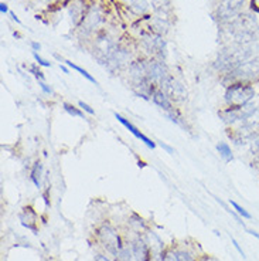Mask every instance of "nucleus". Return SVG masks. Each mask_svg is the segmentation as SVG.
I'll return each mask as SVG.
<instances>
[{
    "label": "nucleus",
    "mask_w": 259,
    "mask_h": 261,
    "mask_svg": "<svg viewBox=\"0 0 259 261\" xmlns=\"http://www.w3.org/2000/svg\"><path fill=\"white\" fill-rule=\"evenodd\" d=\"M256 97V87L252 83H233L227 87L224 101L228 108H238L252 102Z\"/></svg>",
    "instance_id": "obj_1"
},
{
    "label": "nucleus",
    "mask_w": 259,
    "mask_h": 261,
    "mask_svg": "<svg viewBox=\"0 0 259 261\" xmlns=\"http://www.w3.org/2000/svg\"><path fill=\"white\" fill-rule=\"evenodd\" d=\"M228 79L233 83H256L259 81V60H248L240 64L235 70L227 74Z\"/></svg>",
    "instance_id": "obj_2"
},
{
    "label": "nucleus",
    "mask_w": 259,
    "mask_h": 261,
    "mask_svg": "<svg viewBox=\"0 0 259 261\" xmlns=\"http://www.w3.org/2000/svg\"><path fill=\"white\" fill-rule=\"evenodd\" d=\"M242 6L244 0H221L217 9V16L222 23H233L240 17Z\"/></svg>",
    "instance_id": "obj_3"
},
{
    "label": "nucleus",
    "mask_w": 259,
    "mask_h": 261,
    "mask_svg": "<svg viewBox=\"0 0 259 261\" xmlns=\"http://www.w3.org/2000/svg\"><path fill=\"white\" fill-rule=\"evenodd\" d=\"M98 234L99 239L104 244V247L109 251L110 254H113L118 257L119 251L122 250V242H121V237L118 236V233L110 227V226H102V227L98 230Z\"/></svg>",
    "instance_id": "obj_4"
},
{
    "label": "nucleus",
    "mask_w": 259,
    "mask_h": 261,
    "mask_svg": "<svg viewBox=\"0 0 259 261\" xmlns=\"http://www.w3.org/2000/svg\"><path fill=\"white\" fill-rule=\"evenodd\" d=\"M160 90H163V92L170 98L171 102L173 101L175 102H184L187 99L186 87L182 83H179L177 80L173 79V77H170V75L160 84Z\"/></svg>",
    "instance_id": "obj_5"
},
{
    "label": "nucleus",
    "mask_w": 259,
    "mask_h": 261,
    "mask_svg": "<svg viewBox=\"0 0 259 261\" xmlns=\"http://www.w3.org/2000/svg\"><path fill=\"white\" fill-rule=\"evenodd\" d=\"M115 118H117L118 121H119V122H121V124H122L123 126L126 128V129L129 130L130 134H132L133 137L136 138V139H139V141H142L143 144L146 145V146H149L150 149H155V148H156V144H155V142H153L152 139H149V138L146 137V135H143L142 132H140V130H139V129H137L136 126H135V125L132 124L130 121H128L126 118H123L122 115H119L118 112H117V114H115Z\"/></svg>",
    "instance_id": "obj_6"
},
{
    "label": "nucleus",
    "mask_w": 259,
    "mask_h": 261,
    "mask_svg": "<svg viewBox=\"0 0 259 261\" xmlns=\"http://www.w3.org/2000/svg\"><path fill=\"white\" fill-rule=\"evenodd\" d=\"M152 99H153V102H155L159 108H162L164 112H171L175 111V108H173V104H171V101H170V98L163 92V90L160 88H157L155 91V94L152 95Z\"/></svg>",
    "instance_id": "obj_7"
},
{
    "label": "nucleus",
    "mask_w": 259,
    "mask_h": 261,
    "mask_svg": "<svg viewBox=\"0 0 259 261\" xmlns=\"http://www.w3.org/2000/svg\"><path fill=\"white\" fill-rule=\"evenodd\" d=\"M143 44H145V47L148 48L149 53H159L164 48V41H163L162 37L159 34H155V36H152V34L145 36Z\"/></svg>",
    "instance_id": "obj_8"
},
{
    "label": "nucleus",
    "mask_w": 259,
    "mask_h": 261,
    "mask_svg": "<svg viewBox=\"0 0 259 261\" xmlns=\"http://www.w3.org/2000/svg\"><path fill=\"white\" fill-rule=\"evenodd\" d=\"M85 9L84 5L81 3V0H77V2H74L70 7V16H71V20L74 24H79V23H82L85 19Z\"/></svg>",
    "instance_id": "obj_9"
},
{
    "label": "nucleus",
    "mask_w": 259,
    "mask_h": 261,
    "mask_svg": "<svg viewBox=\"0 0 259 261\" xmlns=\"http://www.w3.org/2000/svg\"><path fill=\"white\" fill-rule=\"evenodd\" d=\"M20 220H21V224L27 227L28 230H33V231H36V227H34V224H36V220H37V215H36V212L32 209V207H24L23 212H21V215H20Z\"/></svg>",
    "instance_id": "obj_10"
},
{
    "label": "nucleus",
    "mask_w": 259,
    "mask_h": 261,
    "mask_svg": "<svg viewBox=\"0 0 259 261\" xmlns=\"http://www.w3.org/2000/svg\"><path fill=\"white\" fill-rule=\"evenodd\" d=\"M99 21H101V14H99L98 7H91L88 10V13L85 14V19L82 21V24H85V27L88 30H91V29H95L98 26Z\"/></svg>",
    "instance_id": "obj_11"
},
{
    "label": "nucleus",
    "mask_w": 259,
    "mask_h": 261,
    "mask_svg": "<svg viewBox=\"0 0 259 261\" xmlns=\"http://www.w3.org/2000/svg\"><path fill=\"white\" fill-rule=\"evenodd\" d=\"M43 175H44V166L40 161H37L33 165L32 172H30V179H32V182L34 183L36 188H41V177H43Z\"/></svg>",
    "instance_id": "obj_12"
},
{
    "label": "nucleus",
    "mask_w": 259,
    "mask_h": 261,
    "mask_svg": "<svg viewBox=\"0 0 259 261\" xmlns=\"http://www.w3.org/2000/svg\"><path fill=\"white\" fill-rule=\"evenodd\" d=\"M126 3H128V6L137 14L146 13L148 9H149L148 0H126Z\"/></svg>",
    "instance_id": "obj_13"
},
{
    "label": "nucleus",
    "mask_w": 259,
    "mask_h": 261,
    "mask_svg": "<svg viewBox=\"0 0 259 261\" xmlns=\"http://www.w3.org/2000/svg\"><path fill=\"white\" fill-rule=\"evenodd\" d=\"M217 150L220 153V156L225 161V162H233L234 161V153L231 146L227 144V142H218L217 144Z\"/></svg>",
    "instance_id": "obj_14"
},
{
    "label": "nucleus",
    "mask_w": 259,
    "mask_h": 261,
    "mask_svg": "<svg viewBox=\"0 0 259 261\" xmlns=\"http://www.w3.org/2000/svg\"><path fill=\"white\" fill-rule=\"evenodd\" d=\"M153 6L157 13L160 14V19H164L163 16H166L167 12H170V2L168 0H155Z\"/></svg>",
    "instance_id": "obj_15"
},
{
    "label": "nucleus",
    "mask_w": 259,
    "mask_h": 261,
    "mask_svg": "<svg viewBox=\"0 0 259 261\" xmlns=\"http://www.w3.org/2000/svg\"><path fill=\"white\" fill-rule=\"evenodd\" d=\"M64 63H65V64H67V65H68V67H70V68H72V70H75V71L79 72V74H81V75H82V77H85V79L88 80V81H90V83H92V84L98 85L97 80L94 79V77H92V75H91V74H90V72H88V71H85V70H82V68H81V67H78V65H75V64H74V63H71V61H68V60H65Z\"/></svg>",
    "instance_id": "obj_16"
},
{
    "label": "nucleus",
    "mask_w": 259,
    "mask_h": 261,
    "mask_svg": "<svg viewBox=\"0 0 259 261\" xmlns=\"http://www.w3.org/2000/svg\"><path fill=\"white\" fill-rule=\"evenodd\" d=\"M63 108H64L65 112H68L70 115H72V117H77V118H84V112L81 111L79 108H77V107H74L72 104H70V102H64L63 104Z\"/></svg>",
    "instance_id": "obj_17"
},
{
    "label": "nucleus",
    "mask_w": 259,
    "mask_h": 261,
    "mask_svg": "<svg viewBox=\"0 0 259 261\" xmlns=\"http://www.w3.org/2000/svg\"><path fill=\"white\" fill-rule=\"evenodd\" d=\"M229 204L233 206L234 209L237 210V213H238V215H240L242 219H246V220H251V219H252L251 213H249V212H246V210L244 209V207H242L241 204H238L237 202H234V200H229Z\"/></svg>",
    "instance_id": "obj_18"
},
{
    "label": "nucleus",
    "mask_w": 259,
    "mask_h": 261,
    "mask_svg": "<svg viewBox=\"0 0 259 261\" xmlns=\"http://www.w3.org/2000/svg\"><path fill=\"white\" fill-rule=\"evenodd\" d=\"M162 261H179V254L171 250H167L162 254Z\"/></svg>",
    "instance_id": "obj_19"
},
{
    "label": "nucleus",
    "mask_w": 259,
    "mask_h": 261,
    "mask_svg": "<svg viewBox=\"0 0 259 261\" xmlns=\"http://www.w3.org/2000/svg\"><path fill=\"white\" fill-rule=\"evenodd\" d=\"M30 72L34 74V77L37 79V81H44V79H46V77H44V74H43V71H41L40 68H37L36 65H32V67H30Z\"/></svg>",
    "instance_id": "obj_20"
},
{
    "label": "nucleus",
    "mask_w": 259,
    "mask_h": 261,
    "mask_svg": "<svg viewBox=\"0 0 259 261\" xmlns=\"http://www.w3.org/2000/svg\"><path fill=\"white\" fill-rule=\"evenodd\" d=\"M33 57L36 59V61L39 63V65H43V67H51V63H50V61H47V60H44L43 57H40L36 51L33 53Z\"/></svg>",
    "instance_id": "obj_21"
},
{
    "label": "nucleus",
    "mask_w": 259,
    "mask_h": 261,
    "mask_svg": "<svg viewBox=\"0 0 259 261\" xmlns=\"http://www.w3.org/2000/svg\"><path fill=\"white\" fill-rule=\"evenodd\" d=\"M78 105H79V108H82V110H84V111L87 112V114H90V115H95V111L92 110L90 105L85 104L84 101H79V102H78Z\"/></svg>",
    "instance_id": "obj_22"
},
{
    "label": "nucleus",
    "mask_w": 259,
    "mask_h": 261,
    "mask_svg": "<svg viewBox=\"0 0 259 261\" xmlns=\"http://www.w3.org/2000/svg\"><path fill=\"white\" fill-rule=\"evenodd\" d=\"M177 254H179V261H195L191 255L188 254V253H184V251H180Z\"/></svg>",
    "instance_id": "obj_23"
},
{
    "label": "nucleus",
    "mask_w": 259,
    "mask_h": 261,
    "mask_svg": "<svg viewBox=\"0 0 259 261\" xmlns=\"http://www.w3.org/2000/svg\"><path fill=\"white\" fill-rule=\"evenodd\" d=\"M39 85H40V88L43 90V92H46V94H48V95L52 94V88L51 87H48L44 81H39Z\"/></svg>",
    "instance_id": "obj_24"
},
{
    "label": "nucleus",
    "mask_w": 259,
    "mask_h": 261,
    "mask_svg": "<svg viewBox=\"0 0 259 261\" xmlns=\"http://www.w3.org/2000/svg\"><path fill=\"white\" fill-rule=\"evenodd\" d=\"M231 242H233V244H234V247L237 248V250H238V253H240L241 255H242V257H244V258H245L246 255H245V253H244V250H242V248L240 247V244H238V242H237V240H235V239H231Z\"/></svg>",
    "instance_id": "obj_25"
},
{
    "label": "nucleus",
    "mask_w": 259,
    "mask_h": 261,
    "mask_svg": "<svg viewBox=\"0 0 259 261\" xmlns=\"http://www.w3.org/2000/svg\"><path fill=\"white\" fill-rule=\"evenodd\" d=\"M251 9L253 12L259 13V0H251Z\"/></svg>",
    "instance_id": "obj_26"
},
{
    "label": "nucleus",
    "mask_w": 259,
    "mask_h": 261,
    "mask_svg": "<svg viewBox=\"0 0 259 261\" xmlns=\"http://www.w3.org/2000/svg\"><path fill=\"white\" fill-rule=\"evenodd\" d=\"M94 261H110L108 257H105V255L102 254H97L95 255V258H94Z\"/></svg>",
    "instance_id": "obj_27"
},
{
    "label": "nucleus",
    "mask_w": 259,
    "mask_h": 261,
    "mask_svg": "<svg viewBox=\"0 0 259 261\" xmlns=\"http://www.w3.org/2000/svg\"><path fill=\"white\" fill-rule=\"evenodd\" d=\"M0 12H2L3 14L10 13V12H9V7H7V5H5V3H2V5H0Z\"/></svg>",
    "instance_id": "obj_28"
},
{
    "label": "nucleus",
    "mask_w": 259,
    "mask_h": 261,
    "mask_svg": "<svg viewBox=\"0 0 259 261\" xmlns=\"http://www.w3.org/2000/svg\"><path fill=\"white\" fill-rule=\"evenodd\" d=\"M32 47H33V50H34V51L37 53L40 50V48H41V46H40L39 43H36V41H33L32 43Z\"/></svg>",
    "instance_id": "obj_29"
},
{
    "label": "nucleus",
    "mask_w": 259,
    "mask_h": 261,
    "mask_svg": "<svg viewBox=\"0 0 259 261\" xmlns=\"http://www.w3.org/2000/svg\"><path fill=\"white\" fill-rule=\"evenodd\" d=\"M160 146H162L163 149H166V150H167L168 153H173V152H175V150L171 149V148H170V146H168V145H166V144H163V142H162V144H160Z\"/></svg>",
    "instance_id": "obj_30"
},
{
    "label": "nucleus",
    "mask_w": 259,
    "mask_h": 261,
    "mask_svg": "<svg viewBox=\"0 0 259 261\" xmlns=\"http://www.w3.org/2000/svg\"><path fill=\"white\" fill-rule=\"evenodd\" d=\"M246 231H248V233H249V234H251V236H253V237H256V239H258V240H259V233H256V231H253V230H249V228H246Z\"/></svg>",
    "instance_id": "obj_31"
},
{
    "label": "nucleus",
    "mask_w": 259,
    "mask_h": 261,
    "mask_svg": "<svg viewBox=\"0 0 259 261\" xmlns=\"http://www.w3.org/2000/svg\"><path fill=\"white\" fill-rule=\"evenodd\" d=\"M60 68H61V70H63V71H64L65 74H70V70H68V68H67V67H64V65H61V64H60Z\"/></svg>",
    "instance_id": "obj_32"
},
{
    "label": "nucleus",
    "mask_w": 259,
    "mask_h": 261,
    "mask_svg": "<svg viewBox=\"0 0 259 261\" xmlns=\"http://www.w3.org/2000/svg\"><path fill=\"white\" fill-rule=\"evenodd\" d=\"M10 16H12V19H13L14 21H16V23H20V20L17 19V16H16V14L12 13V12H10Z\"/></svg>",
    "instance_id": "obj_33"
},
{
    "label": "nucleus",
    "mask_w": 259,
    "mask_h": 261,
    "mask_svg": "<svg viewBox=\"0 0 259 261\" xmlns=\"http://www.w3.org/2000/svg\"><path fill=\"white\" fill-rule=\"evenodd\" d=\"M258 30H259V27H258Z\"/></svg>",
    "instance_id": "obj_34"
}]
</instances>
